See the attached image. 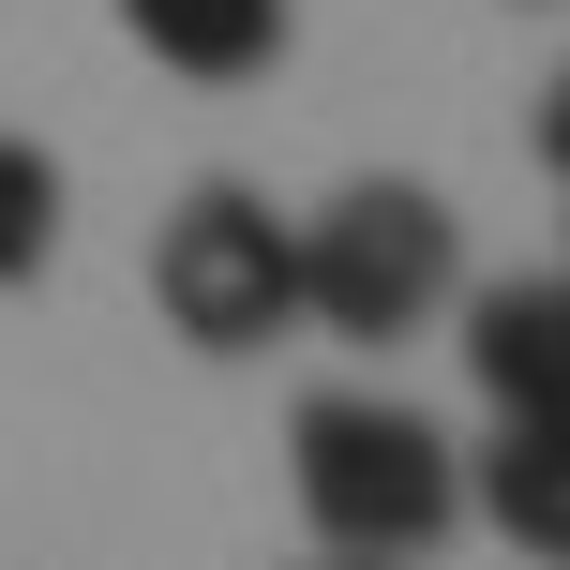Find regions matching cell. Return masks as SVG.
Listing matches in <instances>:
<instances>
[{
    "label": "cell",
    "instance_id": "obj_1",
    "mask_svg": "<svg viewBox=\"0 0 570 570\" xmlns=\"http://www.w3.org/2000/svg\"><path fill=\"white\" fill-rule=\"evenodd\" d=\"M285 465H301V511H315L331 556H421V541L465 525V451L391 391H315Z\"/></svg>",
    "mask_w": 570,
    "mask_h": 570
},
{
    "label": "cell",
    "instance_id": "obj_2",
    "mask_svg": "<svg viewBox=\"0 0 570 570\" xmlns=\"http://www.w3.org/2000/svg\"><path fill=\"white\" fill-rule=\"evenodd\" d=\"M451 285H465V226L421 180H345L301 226V331H331V345H405Z\"/></svg>",
    "mask_w": 570,
    "mask_h": 570
},
{
    "label": "cell",
    "instance_id": "obj_3",
    "mask_svg": "<svg viewBox=\"0 0 570 570\" xmlns=\"http://www.w3.org/2000/svg\"><path fill=\"white\" fill-rule=\"evenodd\" d=\"M150 301H166L180 345L256 361V345L301 331V226H271V196H240V180H196L150 240Z\"/></svg>",
    "mask_w": 570,
    "mask_h": 570
},
{
    "label": "cell",
    "instance_id": "obj_4",
    "mask_svg": "<svg viewBox=\"0 0 570 570\" xmlns=\"http://www.w3.org/2000/svg\"><path fill=\"white\" fill-rule=\"evenodd\" d=\"M465 375L495 421H570V285H481L465 301Z\"/></svg>",
    "mask_w": 570,
    "mask_h": 570
},
{
    "label": "cell",
    "instance_id": "obj_5",
    "mask_svg": "<svg viewBox=\"0 0 570 570\" xmlns=\"http://www.w3.org/2000/svg\"><path fill=\"white\" fill-rule=\"evenodd\" d=\"M120 30H136L166 76H196V90L271 76V60H285V0H120Z\"/></svg>",
    "mask_w": 570,
    "mask_h": 570
},
{
    "label": "cell",
    "instance_id": "obj_6",
    "mask_svg": "<svg viewBox=\"0 0 570 570\" xmlns=\"http://www.w3.org/2000/svg\"><path fill=\"white\" fill-rule=\"evenodd\" d=\"M465 495H481L541 570H570V421H495V451H481Z\"/></svg>",
    "mask_w": 570,
    "mask_h": 570
},
{
    "label": "cell",
    "instance_id": "obj_7",
    "mask_svg": "<svg viewBox=\"0 0 570 570\" xmlns=\"http://www.w3.org/2000/svg\"><path fill=\"white\" fill-rule=\"evenodd\" d=\"M46 256H60V166L30 136H0V285H30Z\"/></svg>",
    "mask_w": 570,
    "mask_h": 570
},
{
    "label": "cell",
    "instance_id": "obj_8",
    "mask_svg": "<svg viewBox=\"0 0 570 570\" xmlns=\"http://www.w3.org/2000/svg\"><path fill=\"white\" fill-rule=\"evenodd\" d=\"M541 166L570 180V76H556V106H541Z\"/></svg>",
    "mask_w": 570,
    "mask_h": 570
},
{
    "label": "cell",
    "instance_id": "obj_9",
    "mask_svg": "<svg viewBox=\"0 0 570 570\" xmlns=\"http://www.w3.org/2000/svg\"><path fill=\"white\" fill-rule=\"evenodd\" d=\"M315 570H405V556H315Z\"/></svg>",
    "mask_w": 570,
    "mask_h": 570
}]
</instances>
